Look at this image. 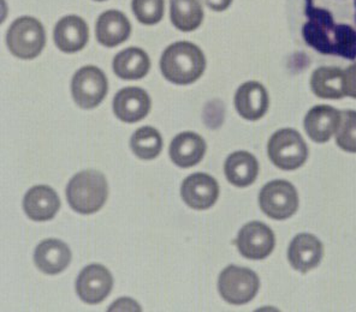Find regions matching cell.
Listing matches in <instances>:
<instances>
[{
	"instance_id": "cell-1",
	"label": "cell",
	"mask_w": 356,
	"mask_h": 312,
	"mask_svg": "<svg viewBox=\"0 0 356 312\" xmlns=\"http://www.w3.org/2000/svg\"><path fill=\"white\" fill-rule=\"evenodd\" d=\"M308 45L324 54L356 59V0H306Z\"/></svg>"
},
{
	"instance_id": "cell-2",
	"label": "cell",
	"mask_w": 356,
	"mask_h": 312,
	"mask_svg": "<svg viewBox=\"0 0 356 312\" xmlns=\"http://www.w3.org/2000/svg\"><path fill=\"white\" fill-rule=\"evenodd\" d=\"M161 72L175 85H191L205 71L206 59L192 42H176L165 51L161 60Z\"/></svg>"
},
{
	"instance_id": "cell-3",
	"label": "cell",
	"mask_w": 356,
	"mask_h": 312,
	"mask_svg": "<svg viewBox=\"0 0 356 312\" xmlns=\"http://www.w3.org/2000/svg\"><path fill=\"white\" fill-rule=\"evenodd\" d=\"M67 198L77 213L93 214L102 209L106 202V179L95 171L80 172L67 184Z\"/></svg>"
},
{
	"instance_id": "cell-4",
	"label": "cell",
	"mask_w": 356,
	"mask_h": 312,
	"mask_svg": "<svg viewBox=\"0 0 356 312\" xmlns=\"http://www.w3.org/2000/svg\"><path fill=\"white\" fill-rule=\"evenodd\" d=\"M268 156L281 170L293 171L306 162L308 148L302 136L293 129L277 131L268 142Z\"/></svg>"
},
{
	"instance_id": "cell-5",
	"label": "cell",
	"mask_w": 356,
	"mask_h": 312,
	"mask_svg": "<svg viewBox=\"0 0 356 312\" xmlns=\"http://www.w3.org/2000/svg\"><path fill=\"white\" fill-rule=\"evenodd\" d=\"M6 41L11 53L18 58H35L46 42L44 27L35 18H18L11 24Z\"/></svg>"
},
{
	"instance_id": "cell-6",
	"label": "cell",
	"mask_w": 356,
	"mask_h": 312,
	"mask_svg": "<svg viewBox=\"0 0 356 312\" xmlns=\"http://www.w3.org/2000/svg\"><path fill=\"white\" fill-rule=\"evenodd\" d=\"M259 287L258 275L247 268L230 266L219 277L218 288L222 298L234 305L250 303L258 293Z\"/></svg>"
},
{
	"instance_id": "cell-7",
	"label": "cell",
	"mask_w": 356,
	"mask_h": 312,
	"mask_svg": "<svg viewBox=\"0 0 356 312\" xmlns=\"http://www.w3.org/2000/svg\"><path fill=\"white\" fill-rule=\"evenodd\" d=\"M260 208L275 220H285L296 213L298 191L293 184L285 180H273L263 187L259 196Z\"/></svg>"
},
{
	"instance_id": "cell-8",
	"label": "cell",
	"mask_w": 356,
	"mask_h": 312,
	"mask_svg": "<svg viewBox=\"0 0 356 312\" xmlns=\"http://www.w3.org/2000/svg\"><path fill=\"white\" fill-rule=\"evenodd\" d=\"M72 92L77 106L86 110L97 107L106 96V76L98 67H82L72 78Z\"/></svg>"
},
{
	"instance_id": "cell-9",
	"label": "cell",
	"mask_w": 356,
	"mask_h": 312,
	"mask_svg": "<svg viewBox=\"0 0 356 312\" xmlns=\"http://www.w3.org/2000/svg\"><path fill=\"white\" fill-rule=\"evenodd\" d=\"M236 244L245 259H264L271 254L276 239L271 228L265 223L253 221L241 228Z\"/></svg>"
},
{
	"instance_id": "cell-10",
	"label": "cell",
	"mask_w": 356,
	"mask_h": 312,
	"mask_svg": "<svg viewBox=\"0 0 356 312\" xmlns=\"http://www.w3.org/2000/svg\"><path fill=\"white\" fill-rule=\"evenodd\" d=\"M113 286L111 272L100 264L86 267L76 281L77 295L85 303L99 304L110 295Z\"/></svg>"
},
{
	"instance_id": "cell-11",
	"label": "cell",
	"mask_w": 356,
	"mask_h": 312,
	"mask_svg": "<svg viewBox=\"0 0 356 312\" xmlns=\"http://www.w3.org/2000/svg\"><path fill=\"white\" fill-rule=\"evenodd\" d=\"M181 195L193 209H209L218 200V183L209 174L194 173L183 182Z\"/></svg>"
},
{
	"instance_id": "cell-12",
	"label": "cell",
	"mask_w": 356,
	"mask_h": 312,
	"mask_svg": "<svg viewBox=\"0 0 356 312\" xmlns=\"http://www.w3.org/2000/svg\"><path fill=\"white\" fill-rule=\"evenodd\" d=\"M151 110V98L141 88L129 87L120 90L113 100V111L117 118L125 123H136L147 116Z\"/></svg>"
},
{
	"instance_id": "cell-13",
	"label": "cell",
	"mask_w": 356,
	"mask_h": 312,
	"mask_svg": "<svg viewBox=\"0 0 356 312\" xmlns=\"http://www.w3.org/2000/svg\"><path fill=\"white\" fill-rule=\"evenodd\" d=\"M323 254L324 248L321 241L308 233L295 236L288 250L290 264L301 272H309L321 263Z\"/></svg>"
},
{
	"instance_id": "cell-14",
	"label": "cell",
	"mask_w": 356,
	"mask_h": 312,
	"mask_svg": "<svg viewBox=\"0 0 356 312\" xmlns=\"http://www.w3.org/2000/svg\"><path fill=\"white\" fill-rule=\"evenodd\" d=\"M23 208L34 221H47L54 218L60 208L57 192L46 185L31 187L23 200Z\"/></svg>"
},
{
	"instance_id": "cell-15",
	"label": "cell",
	"mask_w": 356,
	"mask_h": 312,
	"mask_svg": "<svg viewBox=\"0 0 356 312\" xmlns=\"http://www.w3.org/2000/svg\"><path fill=\"white\" fill-rule=\"evenodd\" d=\"M341 123V111L321 105L312 108L305 118V130L314 142L325 143L336 134Z\"/></svg>"
},
{
	"instance_id": "cell-16",
	"label": "cell",
	"mask_w": 356,
	"mask_h": 312,
	"mask_svg": "<svg viewBox=\"0 0 356 312\" xmlns=\"http://www.w3.org/2000/svg\"><path fill=\"white\" fill-rule=\"evenodd\" d=\"M235 106L240 116L247 121H258L268 110L266 89L258 82H247L237 90Z\"/></svg>"
},
{
	"instance_id": "cell-17",
	"label": "cell",
	"mask_w": 356,
	"mask_h": 312,
	"mask_svg": "<svg viewBox=\"0 0 356 312\" xmlns=\"http://www.w3.org/2000/svg\"><path fill=\"white\" fill-rule=\"evenodd\" d=\"M88 41L87 23L77 16L62 18L54 28V42L65 53H74L85 47Z\"/></svg>"
},
{
	"instance_id": "cell-18",
	"label": "cell",
	"mask_w": 356,
	"mask_h": 312,
	"mask_svg": "<svg viewBox=\"0 0 356 312\" xmlns=\"http://www.w3.org/2000/svg\"><path fill=\"white\" fill-rule=\"evenodd\" d=\"M34 261L41 272L56 275L63 272L70 263L72 251L65 243L57 239H49L38 245Z\"/></svg>"
},
{
	"instance_id": "cell-19",
	"label": "cell",
	"mask_w": 356,
	"mask_h": 312,
	"mask_svg": "<svg viewBox=\"0 0 356 312\" xmlns=\"http://www.w3.org/2000/svg\"><path fill=\"white\" fill-rule=\"evenodd\" d=\"M206 143L194 132H182L170 146V157L178 167L188 168L197 165L205 155Z\"/></svg>"
},
{
	"instance_id": "cell-20",
	"label": "cell",
	"mask_w": 356,
	"mask_h": 312,
	"mask_svg": "<svg viewBox=\"0 0 356 312\" xmlns=\"http://www.w3.org/2000/svg\"><path fill=\"white\" fill-rule=\"evenodd\" d=\"M95 31L97 39L102 45L115 47L129 37L131 26L122 12L110 10L100 15Z\"/></svg>"
},
{
	"instance_id": "cell-21",
	"label": "cell",
	"mask_w": 356,
	"mask_h": 312,
	"mask_svg": "<svg viewBox=\"0 0 356 312\" xmlns=\"http://www.w3.org/2000/svg\"><path fill=\"white\" fill-rule=\"evenodd\" d=\"M224 170L227 180L232 185L238 187H248L258 177V160L250 153H234L225 161Z\"/></svg>"
},
{
	"instance_id": "cell-22",
	"label": "cell",
	"mask_w": 356,
	"mask_h": 312,
	"mask_svg": "<svg viewBox=\"0 0 356 312\" xmlns=\"http://www.w3.org/2000/svg\"><path fill=\"white\" fill-rule=\"evenodd\" d=\"M151 62L141 49H124L113 59V71L123 80H140L147 75Z\"/></svg>"
},
{
	"instance_id": "cell-23",
	"label": "cell",
	"mask_w": 356,
	"mask_h": 312,
	"mask_svg": "<svg viewBox=\"0 0 356 312\" xmlns=\"http://www.w3.org/2000/svg\"><path fill=\"white\" fill-rule=\"evenodd\" d=\"M311 87L319 98H344V71L339 67H319L312 75Z\"/></svg>"
},
{
	"instance_id": "cell-24",
	"label": "cell",
	"mask_w": 356,
	"mask_h": 312,
	"mask_svg": "<svg viewBox=\"0 0 356 312\" xmlns=\"http://www.w3.org/2000/svg\"><path fill=\"white\" fill-rule=\"evenodd\" d=\"M204 11L199 0H171V21L182 31H194L200 27Z\"/></svg>"
},
{
	"instance_id": "cell-25",
	"label": "cell",
	"mask_w": 356,
	"mask_h": 312,
	"mask_svg": "<svg viewBox=\"0 0 356 312\" xmlns=\"http://www.w3.org/2000/svg\"><path fill=\"white\" fill-rule=\"evenodd\" d=\"M130 147L143 160H152L159 155L163 148V139L161 136L154 128L145 126L133 135L130 139Z\"/></svg>"
},
{
	"instance_id": "cell-26",
	"label": "cell",
	"mask_w": 356,
	"mask_h": 312,
	"mask_svg": "<svg viewBox=\"0 0 356 312\" xmlns=\"http://www.w3.org/2000/svg\"><path fill=\"white\" fill-rule=\"evenodd\" d=\"M336 143L346 152L356 153V111L341 112V123L336 131Z\"/></svg>"
},
{
	"instance_id": "cell-27",
	"label": "cell",
	"mask_w": 356,
	"mask_h": 312,
	"mask_svg": "<svg viewBox=\"0 0 356 312\" xmlns=\"http://www.w3.org/2000/svg\"><path fill=\"white\" fill-rule=\"evenodd\" d=\"M133 11L143 24H156L164 16V0H133Z\"/></svg>"
},
{
	"instance_id": "cell-28",
	"label": "cell",
	"mask_w": 356,
	"mask_h": 312,
	"mask_svg": "<svg viewBox=\"0 0 356 312\" xmlns=\"http://www.w3.org/2000/svg\"><path fill=\"white\" fill-rule=\"evenodd\" d=\"M344 92L347 96L356 98V64L344 71Z\"/></svg>"
},
{
	"instance_id": "cell-29",
	"label": "cell",
	"mask_w": 356,
	"mask_h": 312,
	"mask_svg": "<svg viewBox=\"0 0 356 312\" xmlns=\"http://www.w3.org/2000/svg\"><path fill=\"white\" fill-rule=\"evenodd\" d=\"M204 1L209 9L214 10V11H224L232 3V0H204Z\"/></svg>"
},
{
	"instance_id": "cell-30",
	"label": "cell",
	"mask_w": 356,
	"mask_h": 312,
	"mask_svg": "<svg viewBox=\"0 0 356 312\" xmlns=\"http://www.w3.org/2000/svg\"><path fill=\"white\" fill-rule=\"evenodd\" d=\"M98 1H104V0H98Z\"/></svg>"
}]
</instances>
